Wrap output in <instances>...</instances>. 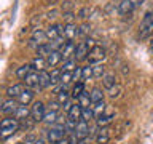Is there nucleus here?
I'll list each match as a JSON object with an SVG mask.
<instances>
[{"mask_svg": "<svg viewBox=\"0 0 153 144\" xmlns=\"http://www.w3.org/2000/svg\"><path fill=\"white\" fill-rule=\"evenodd\" d=\"M137 37L140 40H147V38L153 37V11H147L143 14L140 24H139V32Z\"/></svg>", "mask_w": 153, "mask_h": 144, "instance_id": "f257e3e1", "label": "nucleus"}, {"mask_svg": "<svg viewBox=\"0 0 153 144\" xmlns=\"http://www.w3.org/2000/svg\"><path fill=\"white\" fill-rule=\"evenodd\" d=\"M21 130V122L14 117H8L2 120V125H0V136L3 139H7L10 136H13L16 131Z\"/></svg>", "mask_w": 153, "mask_h": 144, "instance_id": "f03ea898", "label": "nucleus"}, {"mask_svg": "<svg viewBox=\"0 0 153 144\" xmlns=\"http://www.w3.org/2000/svg\"><path fill=\"white\" fill-rule=\"evenodd\" d=\"M67 136V130L64 125H51L46 130V141L51 144H59Z\"/></svg>", "mask_w": 153, "mask_h": 144, "instance_id": "7ed1b4c3", "label": "nucleus"}, {"mask_svg": "<svg viewBox=\"0 0 153 144\" xmlns=\"http://www.w3.org/2000/svg\"><path fill=\"white\" fill-rule=\"evenodd\" d=\"M46 114V106L42 103V101H33L32 107H30V117L35 120V122H43Z\"/></svg>", "mask_w": 153, "mask_h": 144, "instance_id": "20e7f679", "label": "nucleus"}, {"mask_svg": "<svg viewBox=\"0 0 153 144\" xmlns=\"http://www.w3.org/2000/svg\"><path fill=\"white\" fill-rule=\"evenodd\" d=\"M143 2H145V0H123V2L118 5V13L120 14H129L136 8L140 7Z\"/></svg>", "mask_w": 153, "mask_h": 144, "instance_id": "39448f33", "label": "nucleus"}, {"mask_svg": "<svg viewBox=\"0 0 153 144\" xmlns=\"http://www.w3.org/2000/svg\"><path fill=\"white\" fill-rule=\"evenodd\" d=\"M48 37H46V31H42V29H33L30 34V38H29V45L35 46V50L42 43H46Z\"/></svg>", "mask_w": 153, "mask_h": 144, "instance_id": "423d86ee", "label": "nucleus"}, {"mask_svg": "<svg viewBox=\"0 0 153 144\" xmlns=\"http://www.w3.org/2000/svg\"><path fill=\"white\" fill-rule=\"evenodd\" d=\"M105 56H107L105 55V48H102L100 45H96L94 48H91L88 61H89V64H100L105 59Z\"/></svg>", "mask_w": 153, "mask_h": 144, "instance_id": "0eeeda50", "label": "nucleus"}, {"mask_svg": "<svg viewBox=\"0 0 153 144\" xmlns=\"http://www.w3.org/2000/svg\"><path fill=\"white\" fill-rule=\"evenodd\" d=\"M78 35H80V27L75 22H70L64 26V38L67 42H74Z\"/></svg>", "mask_w": 153, "mask_h": 144, "instance_id": "6e6552de", "label": "nucleus"}, {"mask_svg": "<svg viewBox=\"0 0 153 144\" xmlns=\"http://www.w3.org/2000/svg\"><path fill=\"white\" fill-rule=\"evenodd\" d=\"M75 136L78 141H81V139H86L91 134V128H89V123L85 122V120H80L78 125H76V130H75Z\"/></svg>", "mask_w": 153, "mask_h": 144, "instance_id": "1a4fd4ad", "label": "nucleus"}, {"mask_svg": "<svg viewBox=\"0 0 153 144\" xmlns=\"http://www.w3.org/2000/svg\"><path fill=\"white\" fill-rule=\"evenodd\" d=\"M89 51H91V48L88 46V43H86V42H80L78 45H76V51H75V56H74L75 61L80 62V61L88 59Z\"/></svg>", "mask_w": 153, "mask_h": 144, "instance_id": "9d476101", "label": "nucleus"}, {"mask_svg": "<svg viewBox=\"0 0 153 144\" xmlns=\"http://www.w3.org/2000/svg\"><path fill=\"white\" fill-rule=\"evenodd\" d=\"M19 106H21V104H19L16 99L10 98L7 101H3V104H2V114L3 115H11V117H13V115L16 114V110L19 109Z\"/></svg>", "mask_w": 153, "mask_h": 144, "instance_id": "9b49d317", "label": "nucleus"}, {"mask_svg": "<svg viewBox=\"0 0 153 144\" xmlns=\"http://www.w3.org/2000/svg\"><path fill=\"white\" fill-rule=\"evenodd\" d=\"M46 37L50 38L51 42L64 37V26H61V24H51V26L46 29Z\"/></svg>", "mask_w": 153, "mask_h": 144, "instance_id": "f8f14e48", "label": "nucleus"}, {"mask_svg": "<svg viewBox=\"0 0 153 144\" xmlns=\"http://www.w3.org/2000/svg\"><path fill=\"white\" fill-rule=\"evenodd\" d=\"M24 83H26V88L38 90V88H40V72L32 70L30 74L24 79Z\"/></svg>", "mask_w": 153, "mask_h": 144, "instance_id": "ddd939ff", "label": "nucleus"}, {"mask_svg": "<svg viewBox=\"0 0 153 144\" xmlns=\"http://www.w3.org/2000/svg\"><path fill=\"white\" fill-rule=\"evenodd\" d=\"M61 55H62V59L64 61H70L72 56H75V51H76V43L75 42H65V45L61 48Z\"/></svg>", "mask_w": 153, "mask_h": 144, "instance_id": "4468645a", "label": "nucleus"}, {"mask_svg": "<svg viewBox=\"0 0 153 144\" xmlns=\"http://www.w3.org/2000/svg\"><path fill=\"white\" fill-rule=\"evenodd\" d=\"M33 96H35V90L26 88V90L21 93V96L18 98V103L21 104V106H27V104H30L32 101H33Z\"/></svg>", "mask_w": 153, "mask_h": 144, "instance_id": "2eb2a0df", "label": "nucleus"}, {"mask_svg": "<svg viewBox=\"0 0 153 144\" xmlns=\"http://www.w3.org/2000/svg\"><path fill=\"white\" fill-rule=\"evenodd\" d=\"M22 91H24V85L22 83H14V85H11V86H8V88H7V94L11 99H14V98L18 99L19 96H21Z\"/></svg>", "mask_w": 153, "mask_h": 144, "instance_id": "dca6fc26", "label": "nucleus"}, {"mask_svg": "<svg viewBox=\"0 0 153 144\" xmlns=\"http://www.w3.org/2000/svg\"><path fill=\"white\" fill-rule=\"evenodd\" d=\"M110 141V130L105 128H99V133L96 134V144H107Z\"/></svg>", "mask_w": 153, "mask_h": 144, "instance_id": "f3484780", "label": "nucleus"}, {"mask_svg": "<svg viewBox=\"0 0 153 144\" xmlns=\"http://www.w3.org/2000/svg\"><path fill=\"white\" fill-rule=\"evenodd\" d=\"M81 112H83V107H81L78 103H75L74 107L70 109V112L67 114V117H69L70 120H74V122H80L81 120Z\"/></svg>", "mask_w": 153, "mask_h": 144, "instance_id": "a211bd4d", "label": "nucleus"}, {"mask_svg": "<svg viewBox=\"0 0 153 144\" xmlns=\"http://www.w3.org/2000/svg\"><path fill=\"white\" fill-rule=\"evenodd\" d=\"M53 51H54V48H53L51 43H42V45L37 48V56L38 58H48Z\"/></svg>", "mask_w": 153, "mask_h": 144, "instance_id": "6ab92c4d", "label": "nucleus"}, {"mask_svg": "<svg viewBox=\"0 0 153 144\" xmlns=\"http://www.w3.org/2000/svg\"><path fill=\"white\" fill-rule=\"evenodd\" d=\"M115 85H118V83H117V77H115V74L108 72V74H105V75L102 77V86H104L105 90L113 88Z\"/></svg>", "mask_w": 153, "mask_h": 144, "instance_id": "aec40b11", "label": "nucleus"}, {"mask_svg": "<svg viewBox=\"0 0 153 144\" xmlns=\"http://www.w3.org/2000/svg\"><path fill=\"white\" fill-rule=\"evenodd\" d=\"M112 120H113V114H104V115H100V117L96 118V127L105 128L112 123Z\"/></svg>", "mask_w": 153, "mask_h": 144, "instance_id": "412c9836", "label": "nucleus"}, {"mask_svg": "<svg viewBox=\"0 0 153 144\" xmlns=\"http://www.w3.org/2000/svg\"><path fill=\"white\" fill-rule=\"evenodd\" d=\"M62 61V55H61V51H57V50H54L51 53L50 56L46 58V62H48V67H56L59 62Z\"/></svg>", "mask_w": 153, "mask_h": 144, "instance_id": "4be33fe9", "label": "nucleus"}, {"mask_svg": "<svg viewBox=\"0 0 153 144\" xmlns=\"http://www.w3.org/2000/svg\"><path fill=\"white\" fill-rule=\"evenodd\" d=\"M53 85V80H51V74L48 70H42L40 72V90L43 88H48V86Z\"/></svg>", "mask_w": 153, "mask_h": 144, "instance_id": "5701e85b", "label": "nucleus"}, {"mask_svg": "<svg viewBox=\"0 0 153 144\" xmlns=\"http://www.w3.org/2000/svg\"><path fill=\"white\" fill-rule=\"evenodd\" d=\"M32 70H33L32 64H22L21 67H18V69H16V77H18V79H21V80H24Z\"/></svg>", "mask_w": 153, "mask_h": 144, "instance_id": "b1692460", "label": "nucleus"}, {"mask_svg": "<svg viewBox=\"0 0 153 144\" xmlns=\"http://www.w3.org/2000/svg\"><path fill=\"white\" fill-rule=\"evenodd\" d=\"M13 117L18 118L19 122H21V120H26V118L30 117V109H29L27 106H19V109L16 110V114H14Z\"/></svg>", "mask_w": 153, "mask_h": 144, "instance_id": "393cba45", "label": "nucleus"}, {"mask_svg": "<svg viewBox=\"0 0 153 144\" xmlns=\"http://www.w3.org/2000/svg\"><path fill=\"white\" fill-rule=\"evenodd\" d=\"M32 67H33V70H38V72H42V70H45V67H48V62H46V58H35V59H33L32 62Z\"/></svg>", "mask_w": 153, "mask_h": 144, "instance_id": "a878e982", "label": "nucleus"}, {"mask_svg": "<svg viewBox=\"0 0 153 144\" xmlns=\"http://www.w3.org/2000/svg\"><path fill=\"white\" fill-rule=\"evenodd\" d=\"M76 103H78L83 109H86V107H93V101H91V96H89L88 91H85V93L81 94L78 99H76Z\"/></svg>", "mask_w": 153, "mask_h": 144, "instance_id": "bb28decb", "label": "nucleus"}, {"mask_svg": "<svg viewBox=\"0 0 153 144\" xmlns=\"http://www.w3.org/2000/svg\"><path fill=\"white\" fill-rule=\"evenodd\" d=\"M83 93H85V83H83V82H76V83L74 85V88H72V91H70L72 98L78 99Z\"/></svg>", "mask_w": 153, "mask_h": 144, "instance_id": "cd10ccee", "label": "nucleus"}, {"mask_svg": "<svg viewBox=\"0 0 153 144\" xmlns=\"http://www.w3.org/2000/svg\"><path fill=\"white\" fill-rule=\"evenodd\" d=\"M57 118H59V114L56 112V110H46L45 114V118H43V122L46 125H56Z\"/></svg>", "mask_w": 153, "mask_h": 144, "instance_id": "c85d7f7f", "label": "nucleus"}, {"mask_svg": "<svg viewBox=\"0 0 153 144\" xmlns=\"http://www.w3.org/2000/svg\"><path fill=\"white\" fill-rule=\"evenodd\" d=\"M104 91L100 88H93L89 91V96H91V101H93V104L96 103H100V101H104Z\"/></svg>", "mask_w": 153, "mask_h": 144, "instance_id": "c756f323", "label": "nucleus"}, {"mask_svg": "<svg viewBox=\"0 0 153 144\" xmlns=\"http://www.w3.org/2000/svg\"><path fill=\"white\" fill-rule=\"evenodd\" d=\"M93 109H94V115H96V118H97V117H100V115H104V114H105L107 104H105L104 101H100V103L93 104Z\"/></svg>", "mask_w": 153, "mask_h": 144, "instance_id": "7c9ffc66", "label": "nucleus"}, {"mask_svg": "<svg viewBox=\"0 0 153 144\" xmlns=\"http://www.w3.org/2000/svg\"><path fill=\"white\" fill-rule=\"evenodd\" d=\"M93 118H96L94 109H93V107H86V109H83V112H81V120H85V122L89 123Z\"/></svg>", "mask_w": 153, "mask_h": 144, "instance_id": "2f4dec72", "label": "nucleus"}, {"mask_svg": "<svg viewBox=\"0 0 153 144\" xmlns=\"http://www.w3.org/2000/svg\"><path fill=\"white\" fill-rule=\"evenodd\" d=\"M93 66V77H104L105 75V67H104V64L100 62V64H91Z\"/></svg>", "mask_w": 153, "mask_h": 144, "instance_id": "473e14b6", "label": "nucleus"}, {"mask_svg": "<svg viewBox=\"0 0 153 144\" xmlns=\"http://www.w3.org/2000/svg\"><path fill=\"white\" fill-rule=\"evenodd\" d=\"M121 93H123V88H121L120 85H115L113 88L107 90V94H108L112 99H117V98H120V96H121Z\"/></svg>", "mask_w": 153, "mask_h": 144, "instance_id": "72a5a7b5", "label": "nucleus"}, {"mask_svg": "<svg viewBox=\"0 0 153 144\" xmlns=\"http://www.w3.org/2000/svg\"><path fill=\"white\" fill-rule=\"evenodd\" d=\"M35 123H37V122H35L32 117H29V118H26V120H21V130H22V131H24V130H26V131H29V130L33 128V125H35Z\"/></svg>", "mask_w": 153, "mask_h": 144, "instance_id": "f704fd0d", "label": "nucleus"}, {"mask_svg": "<svg viewBox=\"0 0 153 144\" xmlns=\"http://www.w3.org/2000/svg\"><path fill=\"white\" fill-rule=\"evenodd\" d=\"M76 61L75 59H70V61H65L64 62V67H62V72H74L76 69Z\"/></svg>", "mask_w": 153, "mask_h": 144, "instance_id": "c9c22d12", "label": "nucleus"}, {"mask_svg": "<svg viewBox=\"0 0 153 144\" xmlns=\"http://www.w3.org/2000/svg\"><path fill=\"white\" fill-rule=\"evenodd\" d=\"M51 80H53V85H57L61 82V75H62V69H53L51 72Z\"/></svg>", "mask_w": 153, "mask_h": 144, "instance_id": "e433bc0d", "label": "nucleus"}, {"mask_svg": "<svg viewBox=\"0 0 153 144\" xmlns=\"http://www.w3.org/2000/svg\"><path fill=\"white\" fill-rule=\"evenodd\" d=\"M72 80H74V72H62V75H61V82H59V83L67 85V83H70Z\"/></svg>", "mask_w": 153, "mask_h": 144, "instance_id": "4c0bfd02", "label": "nucleus"}, {"mask_svg": "<svg viewBox=\"0 0 153 144\" xmlns=\"http://www.w3.org/2000/svg\"><path fill=\"white\" fill-rule=\"evenodd\" d=\"M70 96H72V94H70L67 90H62L61 93L57 94V101H59L61 104H64V103H67V101H69V98H70Z\"/></svg>", "mask_w": 153, "mask_h": 144, "instance_id": "58836bf2", "label": "nucleus"}, {"mask_svg": "<svg viewBox=\"0 0 153 144\" xmlns=\"http://www.w3.org/2000/svg\"><path fill=\"white\" fill-rule=\"evenodd\" d=\"M59 144H78V139H76L75 134H67Z\"/></svg>", "mask_w": 153, "mask_h": 144, "instance_id": "ea45409f", "label": "nucleus"}, {"mask_svg": "<svg viewBox=\"0 0 153 144\" xmlns=\"http://www.w3.org/2000/svg\"><path fill=\"white\" fill-rule=\"evenodd\" d=\"M91 77H93V66L88 64V66L83 67V80H88Z\"/></svg>", "mask_w": 153, "mask_h": 144, "instance_id": "a19ab883", "label": "nucleus"}, {"mask_svg": "<svg viewBox=\"0 0 153 144\" xmlns=\"http://www.w3.org/2000/svg\"><path fill=\"white\" fill-rule=\"evenodd\" d=\"M89 32H91V24L85 22V24H81V26H80V37H85V35H88Z\"/></svg>", "mask_w": 153, "mask_h": 144, "instance_id": "79ce46f5", "label": "nucleus"}, {"mask_svg": "<svg viewBox=\"0 0 153 144\" xmlns=\"http://www.w3.org/2000/svg\"><path fill=\"white\" fill-rule=\"evenodd\" d=\"M89 14H91V8H88V7L81 8L80 11H78V16H80L81 19H88V18H89Z\"/></svg>", "mask_w": 153, "mask_h": 144, "instance_id": "37998d69", "label": "nucleus"}, {"mask_svg": "<svg viewBox=\"0 0 153 144\" xmlns=\"http://www.w3.org/2000/svg\"><path fill=\"white\" fill-rule=\"evenodd\" d=\"M62 107V104L59 103V101H50V104H48V110H59Z\"/></svg>", "mask_w": 153, "mask_h": 144, "instance_id": "c03bdc74", "label": "nucleus"}, {"mask_svg": "<svg viewBox=\"0 0 153 144\" xmlns=\"http://www.w3.org/2000/svg\"><path fill=\"white\" fill-rule=\"evenodd\" d=\"M62 18L65 19V22H67V24H70V22H74L75 14H74V11H64V14H62Z\"/></svg>", "mask_w": 153, "mask_h": 144, "instance_id": "a18cd8bd", "label": "nucleus"}, {"mask_svg": "<svg viewBox=\"0 0 153 144\" xmlns=\"http://www.w3.org/2000/svg\"><path fill=\"white\" fill-rule=\"evenodd\" d=\"M57 16H59V11H57V10H51V11L46 13V19H50V21H54Z\"/></svg>", "mask_w": 153, "mask_h": 144, "instance_id": "49530a36", "label": "nucleus"}, {"mask_svg": "<svg viewBox=\"0 0 153 144\" xmlns=\"http://www.w3.org/2000/svg\"><path fill=\"white\" fill-rule=\"evenodd\" d=\"M72 107H74V104H72V101H70V99L67 101V103H64V104H62V110H64L65 114H69Z\"/></svg>", "mask_w": 153, "mask_h": 144, "instance_id": "de8ad7c7", "label": "nucleus"}, {"mask_svg": "<svg viewBox=\"0 0 153 144\" xmlns=\"http://www.w3.org/2000/svg\"><path fill=\"white\" fill-rule=\"evenodd\" d=\"M37 139L33 138V136H26V139H24V142H35Z\"/></svg>", "mask_w": 153, "mask_h": 144, "instance_id": "09e8293b", "label": "nucleus"}, {"mask_svg": "<svg viewBox=\"0 0 153 144\" xmlns=\"http://www.w3.org/2000/svg\"><path fill=\"white\" fill-rule=\"evenodd\" d=\"M78 144H91V141H89V138H86V139H81V141H78Z\"/></svg>", "mask_w": 153, "mask_h": 144, "instance_id": "8fccbe9b", "label": "nucleus"}, {"mask_svg": "<svg viewBox=\"0 0 153 144\" xmlns=\"http://www.w3.org/2000/svg\"><path fill=\"white\" fill-rule=\"evenodd\" d=\"M33 144H45V141H43V139H37V141L33 142Z\"/></svg>", "mask_w": 153, "mask_h": 144, "instance_id": "3c124183", "label": "nucleus"}, {"mask_svg": "<svg viewBox=\"0 0 153 144\" xmlns=\"http://www.w3.org/2000/svg\"><path fill=\"white\" fill-rule=\"evenodd\" d=\"M152 51H153V40H152Z\"/></svg>", "mask_w": 153, "mask_h": 144, "instance_id": "603ef678", "label": "nucleus"}]
</instances>
